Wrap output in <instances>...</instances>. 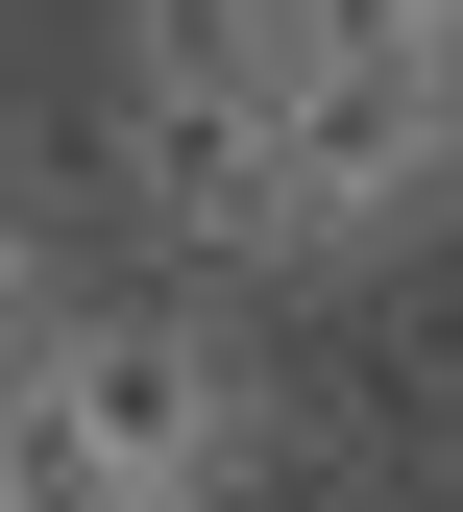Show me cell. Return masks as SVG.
<instances>
[{"mask_svg":"<svg viewBox=\"0 0 463 512\" xmlns=\"http://www.w3.org/2000/svg\"><path fill=\"white\" fill-rule=\"evenodd\" d=\"M439 171H463V49L366 25V0H293V49H269V220L293 244H390Z\"/></svg>","mask_w":463,"mask_h":512,"instance_id":"cell-1","label":"cell"},{"mask_svg":"<svg viewBox=\"0 0 463 512\" xmlns=\"http://www.w3.org/2000/svg\"><path fill=\"white\" fill-rule=\"evenodd\" d=\"M49 391H74L147 488H195V439L244 415V366H220V317H195V293H98L74 342H49Z\"/></svg>","mask_w":463,"mask_h":512,"instance_id":"cell-2","label":"cell"},{"mask_svg":"<svg viewBox=\"0 0 463 512\" xmlns=\"http://www.w3.org/2000/svg\"><path fill=\"white\" fill-rule=\"evenodd\" d=\"M171 512H366V464H342L317 415H269V391H244L220 439H195V488H171Z\"/></svg>","mask_w":463,"mask_h":512,"instance_id":"cell-3","label":"cell"},{"mask_svg":"<svg viewBox=\"0 0 463 512\" xmlns=\"http://www.w3.org/2000/svg\"><path fill=\"white\" fill-rule=\"evenodd\" d=\"M98 317V269H74V196H25V171H0V366H49Z\"/></svg>","mask_w":463,"mask_h":512,"instance_id":"cell-4","label":"cell"},{"mask_svg":"<svg viewBox=\"0 0 463 512\" xmlns=\"http://www.w3.org/2000/svg\"><path fill=\"white\" fill-rule=\"evenodd\" d=\"M366 25H415V49H463V0H366Z\"/></svg>","mask_w":463,"mask_h":512,"instance_id":"cell-5","label":"cell"},{"mask_svg":"<svg viewBox=\"0 0 463 512\" xmlns=\"http://www.w3.org/2000/svg\"><path fill=\"white\" fill-rule=\"evenodd\" d=\"M439 488H463V464H439Z\"/></svg>","mask_w":463,"mask_h":512,"instance_id":"cell-6","label":"cell"}]
</instances>
